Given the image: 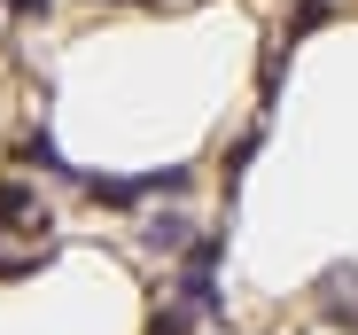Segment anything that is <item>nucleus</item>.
<instances>
[{"label": "nucleus", "instance_id": "obj_1", "mask_svg": "<svg viewBox=\"0 0 358 335\" xmlns=\"http://www.w3.org/2000/svg\"><path fill=\"white\" fill-rule=\"evenodd\" d=\"M0 227H8V234H47V195L24 187V180H8V187H0Z\"/></svg>", "mask_w": 358, "mask_h": 335}, {"label": "nucleus", "instance_id": "obj_2", "mask_svg": "<svg viewBox=\"0 0 358 335\" xmlns=\"http://www.w3.org/2000/svg\"><path fill=\"white\" fill-rule=\"evenodd\" d=\"M148 250H187V218H179V211H156V218H148Z\"/></svg>", "mask_w": 358, "mask_h": 335}, {"label": "nucleus", "instance_id": "obj_3", "mask_svg": "<svg viewBox=\"0 0 358 335\" xmlns=\"http://www.w3.org/2000/svg\"><path fill=\"white\" fill-rule=\"evenodd\" d=\"M24 164H47V172H63V156H55V141H47V133H31V141H24Z\"/></svg>", "mask_w": 358, "mask_h": 335}, {"label": "nucleus", "instance_id": "obj_4", "mask_svg": "<svg viewBox=\"0 0 358 335\" xmlns=\"http://www.w3.org/2000/svg\"><path fill=\"white\" fill-rule=\"evenodd\" d=\"M320 16H327V0H304V8H296V16H288V31H312Z\"/></svg>", "mask_w": 358, "mask_h": 335}, {"label": "nucleus", "instance_id": "obj_5", "mask_svg": "<svg viewBox=\"0 0 358 335\" xmlns=\"http://www.w3.org/2000/svg\"><path fill=\"white\" fill-rule=\"evenodd\" d=\"M156 335H187V312H179V304H171V312H156Z\"/></svg>", "mask_w": 358, "mask_h": 335}]
</instances>
